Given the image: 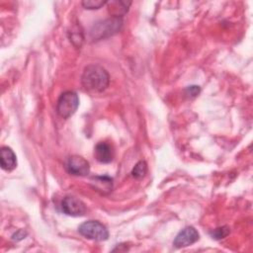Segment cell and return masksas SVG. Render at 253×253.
<instances>
[{
  "mask_svg": "<svg viewBox=\"0 0 253 253\" xmlns=\"http://www.w3.org/2000/svg\"><path fill=\"white\" fill-rule=\"evenodd\" d=\"M147 173V164L145 161H138L131 170V176L135 179H142Z\"/></svg>",
  "mask_w": 253,
  "mask_h": 253,
  "instance_id": "7c38bea8",
  "label": "cell"
},
{
  "mask_svg": "<svg viewBox=\"0 0 253 253\" xmlns=\"http://www.w3.org/2000/svg\"><path fill=\"white\" fill-rule=\"evenodd\" d=\"M107 4H108V7H109L108 8L109 13L113 17H121V18H123V16L127 12L128 7L130 6L131 2L116 0V1L107 2Z\"/></svg>",
  "mask_w": 253,
  "mask_h": 253,
  "instance_id": "8fae6325",
  "label": "cell"
},
{
  "mask_svg": "<svg viewBox=\"0 0 253 253\" xmlns=\"http://www.w3.org/2000/svg\"><path fill=\"white\" fill-rule=\"evenodd\" d=\"M78 106V95L73 91H65L59 96L57 100L56 112L61 118L68 119L76 112Z\"/></svg>",
  "mask_w": 253,
  "mask_h": 253,
  "instance_id": "277c9868",
  "label": "cell"
},
{
  "mask_svg": "<svg viewBox=\"0 0 253 253\" xmlns=\"http://www.w3.org/2000/svg\"><path fill=\"white\" fill-rule=\"evenodd\" d=\"M1 167L5 171H12L17 166V157L12 148L3 146L1 148Z\"/></svg>",
  "mask_w": 253,
  "mask_h": 253,
  "instance_id": "9c48e42d",
  "label": "cell"
},
{
  "mask_svg": "<svg viewBox=\"0 0 253 253\" xmlns=\"http://www.w3.org/2000/svg\"><path fill=\"white\" fill-rule=\"evenodd\" d=\"M82 6L85 8V9H88V10H94V9H99L101 8L102 6H104L105 4H107L106 1H103V0H84L82 1Z\"/></svg>",
  "mask_w": 253,
  "mask_h": 253,
  "instance_id": "4fadbf2b",
  "label": "cell"
},
{
  "mask_svg": "<svg viewBox=\"0 0 253 253\" xmlns=\"http://www.w3.org/2000/svg\"><path fill=\"white\" fill-rule=\"evenodd\" d=\"M187 94L190 95L191 97H196L200 93V88L199 86H189L187 88Z\"/></svg>",
  "mask_w": 253,
  "mask_h": 253,
  "instance_id": "9a60e30c",
  "label": "cell"
},
{
  "mask_svg": "<svg viewBox=\"0 0 253 253\" xmlns=\"http://www.w3.org/2000/svg\"><path fill=\"white\" fill-rule=\"evenodd\" d=\"M66 168L70 174L75 176H86L90 172L89 162L79 155L70 156L68 158Z\"/></svg>",
  "mask_w": 253,
  "mask_h": 253,
  "instance_id": "8992f818",
  "label": "cell"
},
{
  "mask_svg": "<svg viewBox=\"0 0 253 253\" xmlns=\"http://www.w3.org/2000/svg\"><path fill=\"white\" fill-rule=\"evenodd\" d=\"M124 21L121 17H110L97 22L90 30V37L94 41L104 40L116 35L121 31Z\"/></svg>",
  "mask_w": 253,
  "mask_h": 253,
  "instance_id": "7a4b0ae2",
  "label": "cell"
},
{
  "mask_svg": "<svg viewBox=\"0 0 253 253\" xmlns=\"http://www.w3.org/2000/svg\"><path fill=\"white\" fill-rule=\"evenodd\" d=\"M229 232H230L229 227L224 225V226L217 227V228L213 229L211 234V237L214 239H221V238L226 237L229 234Z\"/></svg>",
  "mask_w": 253,
  "mask_h": 253,
  "instance_id": "5bb4252c",
  "label": "cell"
},
{
  "mask_svg": "<svg viewBox=\"0 0 253 253\" xmlns=\"http://www.w3.org/2000/svg\"><path fill=\"white\" fill-rule=\"evenodd\" d=\"M94 155L96 159L101 163H110L114 157V151L112 146L105 142L101 141L95 146Z\"/></svg>",
  "mask_w": 253,
  "mask_h": 253,
  "instance_id": "ba28073f",
  "label": "cell"
},
{
  "mask_svg": "<svg viewBox=\"0 0 253 253\" xmlns=\"http://www.w3.org/2000/svg\"><path fill=\"white\" fill-rule=\"evenodd\" d=\"M78 232L85 238L94 241H104L109 237L107 227L98 220H88L81 223Z\"/></svg>",
  "mask_w": 253,
  "mask_h": 253,
  "instance_id": "3957f363",
  "label": "cell"
},
{
  "mask_svg": "<svg viewBox=\"0 0 253 253\" xmlns=\"http://www.w3.org/2000/svg\"><path fill=\"white\" fill-rule=\"evenodd\" d=\"M81 82L88 91L102 92L109 86L110 76L104 67L98 64H90L84 68Z\"/></svg>",
  "mask_w": 253,
  "mask_h": 253,
  "instance_id": "6da1fadb",
  "label": "cell"
},
{
  "mask_svg": "<svg viewBox=\"0 0 253 253\" xmlns=\"http://www.w3.org/2000/svg\"><path fill=\"white\" fill-rule=\"evenodd\" d=\"M199 232L197 229L193 226H187L184 229H182L175 237L173 241V245L176 248H182L187 247L189 245H192L196 241L199 240Z\"/></svg>",
  "mask_w": 253,
  "mask_h": 253,
  "instance_id": "52a82bcc",
  "label": "cell"
},
{
  "mask_svg": "<svg viewBox=\"0 0 253 253\" xmlns=\"http://www.w3.org/2000/svg\"><path fill=\"white\" fill-rule=\"evenodd\" d=\"M61 211L67 215L81 216L86 212V207L79 199L67 196L61 202Z\"/></svg>",
  "mask_w": 253,
  "mask_h": 253,
  "instance_id": "5b68a950",
  "label": "cell"
},
{
  "mask_svg": "<svg viewBox=\"0 0 253 253\" xmlns=\"http://www.w3.org/2000/svg\"><path fill=\"white\" fill-rule=\"evenodd\" d=\"M91 185L101 194H108L113 189V179L109 176H94L91 178Z\"/></svg>",
  "mask_w": 253,
  "mask_h": 253,
  "instance_id": "30bf717a",
  "label": "cell"
}]
</instances>
